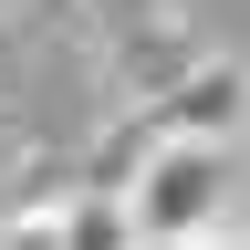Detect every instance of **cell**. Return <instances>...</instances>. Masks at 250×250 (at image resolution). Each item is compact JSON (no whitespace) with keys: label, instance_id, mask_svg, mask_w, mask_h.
Listing matches in <instances>:
<instances>
[{"label":"cell","instance_id":"obj_2","mask_svg":"<svg viewBox=\"0 0 250 250\" xmlns=\"http://www.w3.org/2000/svg\"><path fill=\"white\" fill-rule=\"evenodd\" d=\"M167 125H198V136H240L250 125V73H198L167 104Z\"/></svg>","mask_w":250,"mask_h":250},{"label":"cell","instance_id":"obj_1","mask_svg":"<svg viewBox=\"0 0 250 250\" xmlns=\"http://www.w3.org/2000/svg\"><path fill=\"white\" fill-rule=\"evenodd\" d=\"M229 198H240V136H198V125H167V146L125 177L136 240H219Z\"/></svg>","mask_w":250,"mask_h":250}]
</instances>
